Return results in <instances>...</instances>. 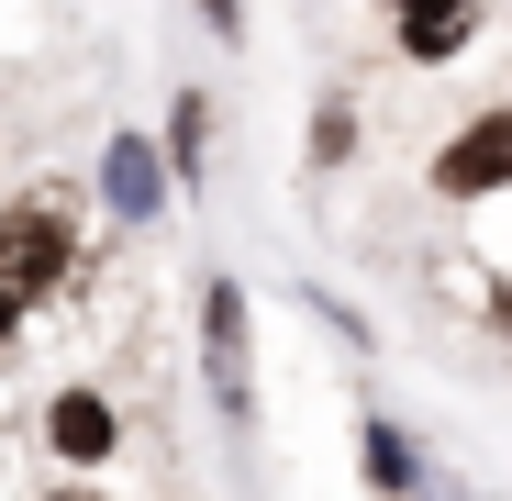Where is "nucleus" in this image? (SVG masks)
Masks as SVG:
<instances>
[{
  "label": "nucleus",
  "instance_id": "obj_1",
  "mask_svg": "<svg viewBox=\"0 0 512 501\" xmlns=\"http://www.w3.org/2000/svg\"><path fill=\"white\" fill-rule=\"evenodd\" d=\"M78 245H90V234H78V201L67 190H12V201H0V279H12L34 312L78 279Z\"/></svg>",
  "mask_w": 512,
  "mask_h": 501
},
{
  "label": "nucleus",
  "instance_id": "obj_2",
  "mask_svg": "<svg viewBox=\"0 0 512 501\" xmlns=\"http://www.w3.org/2000/svg\"><path fill=\"white\" fill-rule=\"evenodd\" d=\"M201 390H212L223 424H256V301H245L234 268L201 279Z\"/></svg>",
  "mask_w": 512,
  "mask_h": 501
},
{
  "label": "nucleus",
  "instance_id": "obj_3",
  "mask_svg": "<svg viewBox=\"0 0 512 501\" xmlns=\"http://www.w3.org/2000/svg\"><path fill=\"white\" fill-rule=\"evenodd\" d=\"M423 190H435L446 212H479V201H501L512 190V101H490V112H468L435 156H423Z\"/></svg>",
  "mask_w": 512,
  "mask_h": 501
},
{
  "label": "nucleus",
  "instance_id": "obj_4",
  "mask_svg": "<svg viewBox=\"0 0 512 501\" xmlns=\"http://www.w3.org/2000/svg\"><path fill=\"white\" fill-rule=\"evenodd\" d=\"M101 212H112L123 234H145V223H167V212H179L167 145H156L145 123H112V134H101Z\"/></svg>",
  "mask_w": 512,
  "mask_h": 501
},
{
  "label": "nucleus",
  "instance_id": "obj_5",
  "mask_svg": "<svg viewBox=\"0 0 512 501\" xmlns=\"http://www.w3.org/2000/svg\"><path fill=\"white\" fill-rule=\"evenodd\" d=\"M490 34V0H390V56L401 67H457Z\"/></svg>",
  "mask_w": 512,
  "mask_h": 501
},
{
  "label": "nucleus",
  "instance_id": "obj_6",
  "mask_svg": "<svg viewBox=\"0 0 512 501\" xmlns=\"http://www.w3.org/2000/svg\"><path fill=\"white\" fill-rule=\"evenodd\" d=\"M45 457L56 468H112L123 457V412H112V390H45Z\"/></svg>",
  "mask_w": 512,
  "mask_h": 501
},
{
  "label": "nucleus",
  "instance_id": "obj_7",
  "mask_svg": "<svg viewBox=\"0 0 512 501\" xmlns=\"http://www.w3.org/2000/svg\"><path fill=\"white\" fill-rule=\"evenodd\" d=\"M357 479H368V501H412L423 479H435V468H423V446H412V424H401V412H357Z\"/></svg>",
  "mask_w": 512,
  "mask_h": 501
},
{
  "label": "nucleus",
  "instance_id": "obj_8",
  "mask_svg": "<svg viewBox=\"0 0 512 501\" xmlns=\"http://www.w3.org/2000/svg\"><path fill=\"white\" fill-rule=\"evenodd\" d=\"M167 179H179V201L212 179V90H167Z\"/></svg>",
  "mask_w": 512,
  "mask_h": 501
},
{
  "label": "nucleus",
  "instance_id": "obj_9",
  "mask_svg": "<svg viewBox=\"0 0 512 501\" xmlns=\"http://www.w3.org/2000/svg\"><path fill=\"white\" fill-rule=\"evenodd\" d=\"M357 145H368V112H357L346 90H323L312 123H301V167H312V179H334V167H357Z\"/></svg>",
  "mask_w": 512,
  "mask_h": 501
},
{
  "label": "nucleus",
  "instance_id": "obj_10",
  "mask_svg": "<svg viewBox=\"0 0 512 501\" xmlns=\"http://www.w3.org/2000/svg\"><path fill=\"white\" fill-rule=\"evenodd\" d=\"M301 301H312V323H334V334H346V346H379V334H368V312H357V301H334L323 279H312Z\"/></svg>",
  "mask_w": 512,
  "mask_h": 501
},
{
  "label": "nucleus",
  "instance_id": "obj_11",
  "mask_svg": "<svg viewBox=\"0 0 512 501\" xmlns=\"http://www.w3.org/2000/svg\"><path fill=\"white\" fill-rule=\"evenodd\" d=\"M190 12H201L212 45H245V0H190Z\"/></svg>",
  "mask_w": 512,
  "mask_h": 501
},
{
  "label": "nucleus",
  "instance_id": "obj_12",
  "mask_svg": "<svg viewBox=\"0 0 512 501\" xmlns=\"http://www.w3.org/2000/svg\"><path fill=\"white\" fill-rule=\"evenodd\" d=\"M23 323H34V301H23L12 279H0V357H12V346H23Z\"/></svg>",
  "mask_w": 512,
  "mask_h": 501
},
{
  "label": "nucleus",
  "instance_id": "obj_13",
  "mask_svg": "<svg viewBox=\"0 0 512 501\" xmlns=\"http://www.w3.org/2000/svg\"><path fill=\"white\" fill-rule=\"evenodd\" d=\"M45 501H112V490H101V479H56Z\"/></svg>",
  "mask_w": 512,
  "mask_h": 501
},
{
  "label": "nucleus",
  "instance_id": "obj_14",
  "mask_svg": "<svg viewBox=\"0 0 512 501\" xmlns=\"http://www.w3.org/2000/svg\"><path fill=\"white\" fill-rule=\"evenodd\" d=\"M412 501H490V490H446V479H423V490H412Z\"/></svg>",
  "mask_w": 512,
  "mask_h": 501
},
{
  "label": "nucleus",
  "instance_id": "obj_15",
  "mask_svg": "<svg viewBox=\"0 0 512 501\" xmlns=\"http://www.w3.org/2000/svg\"><path fill=\"white\" fill-rule=\"evenodd\" d=\"M368 12H390V0H368Z\"/></svg>",
  "mask_w": 512,
  "mask_h": 501
}]
</instances>
